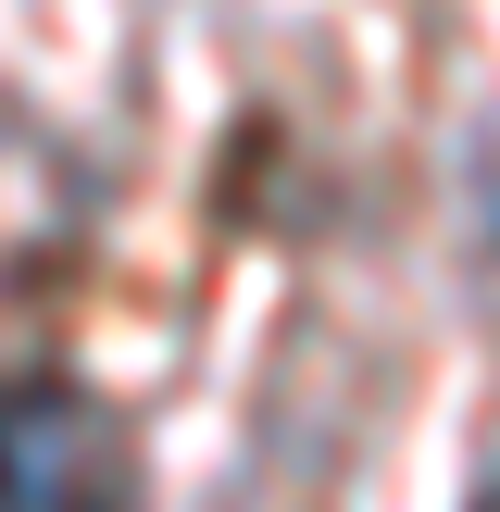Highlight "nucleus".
<instances>
[{
	"mask_svg": "<svg viewBox=\"0 0 500 512\" xmlns=\"http://www.w3.org/2000/svg\"><path fill=\"white\" fill-rule=\"evenodd\" d=\"M50 438H63V413H50V400H25V413H13V512H63Z\"/></svg>",
	"mask_w": 500,
	"mask_h": 512,
	"instance_id": "1",
	"label": "nucleus"
}]
</instances>
